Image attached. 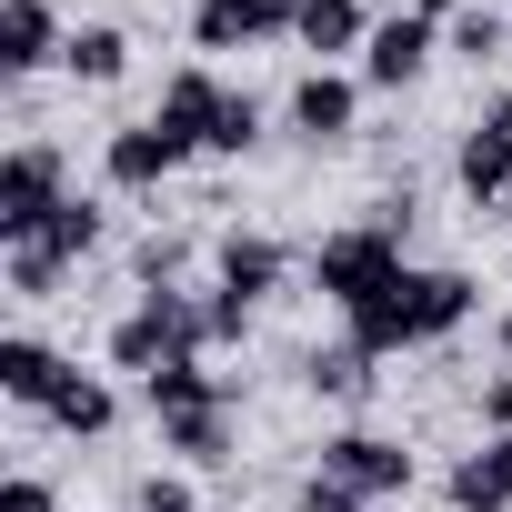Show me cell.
Instances as JSON below:
<instances>
[{"instance_id": "obj_21", "label": "cell", "mask_w": 512, "mask_h": 512, "mask_svg": "<svg viewBox=\"0 0 512 512\" xmlns=\"http://www.w3.org/2000/svg\"><path fill=\"white\" fill-rule=\"evenodd\" d=\"M41 251H51V262H81V251H101V211H91V201H61V211L41 221Z\"/></svg>"}, {"instance_id": "obj_24", "label": "cell", "mask_w": 512, "mask_h": 512, "mask_svg": "<svg viewBox=\"0 0 512 512\" xmlns=\"http://www.w3.org/2000/svg\"><path fill=\"white\" fill-rule=\"evenodd\" d=\"M502 31H512V11H462V21L442 31V51H462V61H492V51H502Z\"/></svg>"}, {"instance_id": "obj_16", "label": "cell", "mask_w": 512, "mask_h": 512, "mask_svg": "<svg viewBox=\"0 0 512 512\" xmlns=\"http://www.w3.org/2000/svg\"><path fill=\"white\" fill-rule=\"evenodd\" d=\"M141 392H151V412H211V402H231V382H221V372H201V352L161 362Z\"/></svg>"}, {"instance_id": "obj_4", "label": "cell", "mask_w": 512, "mask_h": 512, "mask_svg": "<svg viewBox=\"0 0 512 512\" xmlns=\"http://www.w3.org/2000/svg\"><path fill=\"white\" fill-rule=\"evenodd\" d=\"M452 181H462V201H482V211L512 191V91H502V101H492V111L462 131V151H452Z\"/></svg>"}, {"instance_id": "obj_10", "label": "cell", "mask_w": 512, "mask_h": 512, "mask_svg": "<svg viewBox=\"0 0 512 512\" xmlns=\"http://www.w3.org/2000/svg\"><path fill=\"white\" fill-rule=\"evenodd\" d=\"M61 51H71V31H61L51 0H0V71H41Z\"/></svg>"}, {"instance_id": "obj_22", "label": "cell", "mask_w": 512, "mask_h": 512, "mask_svg": "<svg viewBox=\"0 0 512 512\" xmlns=\"http://www.w3.org/2000/svg\"><path fill=\"white\" fill-rule=\"evenodd\" d=\"M312 392H332V402L372 392V352H362V342H332V352H312Z\"/></svg>"}, {"instance_id": "obj_2", "label": "cell", "mask_w": 512, "mask_h": 512, "mask_svg": "<svg viewBox=\"0 0 512 512\" xmlns=\"http://www.w3.org/2000/svg\"><path fill=\"white\" fill-rule=\"evenodd\" d=\"M61 151L51 141H21L11 161H0V241H41V221L61 211Z\"/></svg>"}, {"instance_id": "obj_12", "label": "cell", "mask_w": 512, "mask_h": 512, "mask_svg": "<svg viewBox=\"0 0 512 512\" xmlns=\"http://www.w3.org/2000/svg\"><path fill=\"white\" fill-rule=\"evenodd\" d=\"M452 512H512V432H482V452L452 462Z\"/></svg>"}, {"instance_id": "obj_6", "label": "cell", "mask_w": 512, "mask_h": 512, "mask_svg": "<svg viewBox=\"0 0 512 512\" xmlns=\"http://www.w3.org/2000/svg\"><path fill=\"white\" fill-rule=\"evenodd\" d=\"M181 161H191V141H181V131H161V121H131V131H111V151H101L111 191H161Z\"/></svg>"}, {"instance_id": "obj_28", "label": "cell", "mask_w": 512, "mask_h": 512, "mask_svg": "<svg viewBox=\"0 0 512 512\" xmlns=\"http://www.w3.org/2000/svg\"><path fill=\"white\" fill-rule=\"evenodd\" d=\"M302 512H372V502H362V492H342L332 472H312V482H302Z\"/></svg>"}, {"instance_id": "obj_13", "label": "cell", "mask_w": 512, "mask_h": 512, "mask_svg": "<svg viewBox=\"0 0 512 512\" xmlns=\"http://www.w3.org/2000/svg\"><path fill=\"white\" fill-rule=\"evenodd\" d=\"M292 41L312 51V71H332L342 51H362V41H372V11H362V0H302Z\"/></svg>"}, {"instance_id": "obj_20", "label": "cell", "mask_w": 512, "mask_h": 512, "mask_svg": "<svg viewBox=\"0 0 512 512\" xmlns=\"http://www.w3.org/2000/svg\"><path fill=\"white\" fill-rule=\"evenodd\" d=\"M111 412H121V402H111V382H91V372H71V382L51 392V422H61V432H81V442H91V432H111Z\"/></svg>"}, {"instance_id": "obj_31", "label": "cell", "mask_w": 512, "mask_h": 512, "mask_svg": "<svg viewBox=\"0 0 512 512\" xmlns=\"http://www.w3.org/2000/svg\"><path fill=\"white\" fill-rule=\"evenodd\" d=\"M402 11H412V21H432V31H452V21H462V0H402Z\"/></svg>"}, {"instance_id": "obj_25", "label": "cell", "mask_w": 512, "mask_h": 512, "mask_svg": "<svg viewBox=\"0 0 512 512\" xmlns=\"http://www.w3.org/2000/svg\"><path fill=\"white\" fill-rule=\"evenodd\" d=\"M251 141H262V101H251V91H231V111H221V131H211V151H221V161H241Z\"/></svg>"}, {"instance_id": "obj_27", "label": "cell", "mask_w": 512, "mask_h": 512, "mask_svg": "<svg viewBox=\"0 0 512 512\" xmlns=\"http://www.w3.org/2000/svg\"><path fill=\"white\" fill-rule=\"evenodd\" d=\"M0 512H61V502H51L41 472H11V482H0Z\"/></svg>"}, {"instance_id": "obj_1", "label": "cell", "mask_w": 512, "mask_h": 512, "mask_svg": "<svg viewBox=\"0 0 512 512\" xmlns=\"http://www.w3.org/2000/svg\"><path fill=\"white\" fill-rule=\"evenodd\" d=\"M312 282L352 312V302H372V292H392L402 282V221H362V231H332L322 251H312Z\"/></svg>"}, {"instance_id": "obj_18", "label": "cell", "mask_w": 512, "mask_h": 512, "mask_svg": "<svg viewBox=\"0 0 512 512\" xmlns=\"http://www.w3.org/2000/svg\"><path fill=\"white\" fill-rule=\"evenodd\" d=\"M61 71H71V81H121V71H131V31L81 21V31H71V51H61Z\"/></svg>"}, {"instance_id": "obj_8", "label": "cell", "mask_w": 512, "mask_h": 512, "mask_svg": "<svg viewBox=\"0 0 512 512\" xmlns=\"http://www.w3.org/2000/svg\"><path fill=\"white\" fill-rule=\"evenodd\" d=\"M221 111H231V91H221V81H211V71L191 61V71H171V81H161V111H151V121H161V131H181L191 151H211Z\"/></svg>"}, {"instance_id": "obj_32", "label": "cell", "mask_w": 512, "mask_h": 512, "mask_svg": "<svg viewBox=\"0 0 512 512\" xmlns=\"http://www.w3.org/2000/svg\"><path fill=\"white\" fill-rule=\"evenodd\" d=\"M502 362H512V312H502Z\"/></svg>"}, {"instance_id": "obj_11", "label": "cell", "mask_w": 512, "mask_h": 512, "mask_svg": "<svg viewBox=\"0 0 512 512\" xmlns=\"http://www.w3.org/2000/svg\"><path fill=\"white\" fill-rule=\"evenodd\" d=\"M342 332H352V342H362L372 362H382V352H412V342H422V322H412V272H402L392 292L352 302V312H342Z\"/></svg>"}, {"instance_id": "obj_17", "label": "cell", "mask_w": 512, "mask_h": 512, "mask_svg": "<svg viewBox=\"0 0 512 512\" xmlns=\"http://www.w3.org/2000/svg\"><path fill=\"white\" fill-rule=\"evenodd\" d=\"M412 322H422V342L462 332V322H472V282H462V272H412Z\"/></svg>"}, {"instance_id": "obj_14", "label": "cell", "mask_w": 512, "mask_h": 512, "mask_svg": "<svg viewBox=\"0 0 512 512\" xmlns=\"http://www.w3.org/2000/svg\"><path fill=\"white\" fill-rule=\"evenodd\" d=\"M71 382V362L51 352V342H31V332H11V342H0V392H11V402H31V412H51V392Z\"/></svg>"}, {"instance_id": "obj_3", "label": "cell", "mask_w": 512, "mask_h": 512, "mask_svg": "<svg viewBox=\"0 0 512 512\" xmlns=\"http://www.w3.org/2000/svg\"><path fill=\"white\" fill-rule=\"evenodd\" d=\"M322 472H332L342 492H362V502L412 492V452H402V442H382V432H332V442H322Z\"/></svg>"}, {"instance_id": "obj_30", "label": "cell", "mask_w": 512, "mask_h": 512, "mask_svg": "<svg viewBox=\"0 0 512 512\" xmlns=\"http://www.w3.org/2000/svg\"><path fill=\"white\" fill-rule=\"evenodd\" d=\"M141 512H201V502H191L181 482H161V472H151V482H141Z\"/></svg>"}, {"instance_id": "obj_19", "label": "cell", "mask_w": 512, "mask_h": 512, "mask_svg": "<svg viewBox=\"0 0 512 512\" xmlns=\"http://www.w3.org/2000/svg\"><path fill=\"white\" fill-rule=\"evenodd\" d=\"M161 452L221 462V452H231V402H211V412H161Z\"/></svg>"}, {"instance_id": "obj_7", "label": "cell", "mask_w": 512, "mask_h": 512, "mask_svg": "<svg viewBox=\"0 0 512 512\" xmlns=\"http://www.w3.org/2000/svg\"><path fill=\"white\" fill-rule=\"evenodd\" d=\"M432 51H442V31L412 21V11H392V21H372V41H362V81H372V91H402V81H422Z\"/></svg>"}, {"instance_id": "obj_5", "label": "cell", "mask_w": 512, "mask_h": 512, "mask_svg": "<svg viewBox=\"0 0 512 512\" xmlns=\"http://www.w3.org/2000/svg\"><path fill=\"white\" fill-rule=\"evenodd\" d=\"M302 0H201L191 11V41L201 51H251V41H292Z\"/></svg>"}, {"instance_id": "obj_15", "label": "cell", "mask_w": 512, "mask_h": 512, "mask_svg": "<svg viewBox=\"0 0 512 512\" xmlns=\"http://www.w3.org/2000/svg\"><path fill=\"white\" fill-rule=\"evenodd\" d=\"M221 292H231V302H272V292H282V241L221 231Z\"/></svg>"}, {"instance_id": "obj_9", "label": "cell", "mask_w": 512, "mask_h": 512, "mask_svg": "<svg viewBox=\"0 0 512 512\" xmlns=\"http://www.w3.org/2000/svg\"><path fill=\"white\" fill-rule=\"evenodd\" d=\"M352 121H362V81H352V71H302L292 131H302V141H352Z\"/></svg>"}, {"instance_id": "obj_23", "label": "cell", "mask_w": 512, "mask_h": 512, "mask_svg": "<svg viewBox=\"0 0 512 512\" xmlns=\"http://www.w3.org/2000/svg\"><path fill=\"white\" fill-rule=\"evenodd\" d=\"M61 272H71V262H51L41 241H11V292H21V302H51V292H61Z\"/></svg>"}, {"instance_id": "obj_26", "label": "cell", "mask_w": 512, "mask_h": 512, "mask_svg": "<svg viewBox=\"0 0 512 512\" xmlns=\"http://www.w3.org/2000/svg\"><path fill=\"white\" fill-rule=\"evenodd\" d=\"M181 262H191V241H171V231H151V241H141V282H151V292H171V282H181Z\"/></svg>"}, {"instance_id": "obj_29", "label": "cell", "mask_w": 512, "mask_h": 512, "mask_svg": "<svg viewBox=\"0 0 512 512\" xmlns=\"http://www.w3.org/2000/svg\"><path fill=\"white\" fill-rule=\"evenodd\" d=\"M482 432H512V372L482 382Z\"/></svg>"}]
</instances>
